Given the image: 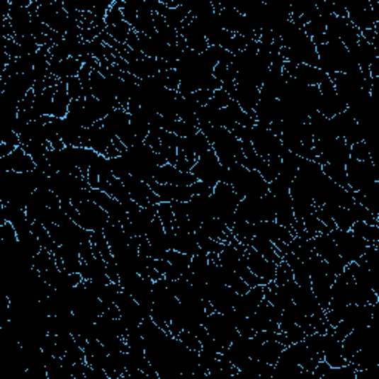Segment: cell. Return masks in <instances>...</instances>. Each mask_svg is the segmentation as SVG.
<instances>
[{"label": "cell", "mask_w": 379, "mask_h": 379, "mask_svg": "<svg viewBox=\"0 0 379 379\" xmlns=\"http://www.w3.org/2000/svg\"><path fill=\"white\" fill-rule=\"evenodd\" d=\"M317 47L319 69L327 76L336 73L358 72L357 61L350 55L349 49L339 40H329Z\"/></svg>", "instance_id": "6da1fadb"}, {"label": "cell", "mask_w": 379, "mask_h": 379, "mask_svg": "<svg viewBox=\"0 0 379 379\" xmlns=\"http://www.w3.org/2000/svg\"><path fill=\"white\" fill-rule=\"evenodd\" d=\"M228 184L233 187L240 200L244 197H264L270 193V186L258 171H252L236 163L228 168Z\"/></svg>", "instance_id": "7a4b0ae2"}, {"label": "cell", "mask_w": 379, "mask_h": 379, "mask_svg": "<svg viewBox=\"0 0 379 379\" xmlns=\"http://www.w3.org/2000/svg\"><path fill=\"white\" fill-rule=\"evenodd\" d=\"M210 202L213 212H215V218L225 222V225L232 230L234 225V212L240 202V197L236 194L233 187L227 183H218L213 187Z\"/></svg>", "instance_id": "3957f363"}, {"label": "cell", "mask_w": 379, "mask_h": 379, "mask_svg": "<svg viewBox=\"0 0 379 379\" xmlns=\"http://www.w3.org/2000/svg\"><path fill=\"white\" fill-rule=\"evenodd\" d=\"M191 174L196 176L197 181H202V183L215 187L218 183H227L228 184V168L222 166L220 159L217 157L215 152L210 150L202 154L197 159L196 164L191 169Z\"/></svg>", "instance_id": "277c9868"}, {"label": "cell", "mask_w": 379, "mask_h": 379, "mask_svg": "<svg viewBox=\"0 0 379 379\" xmlns=\"http://www.w3.org/2000/svg\"><path fill=\"white\" fill-rule=\"evenodd\" d=\"M251 142L255 153L262 159L280 157L285 148L282 140L270 128L261 126L258 123L251 129Z\"/></svg>", "instance_id": "5b68a950"}, {"label": "cell", "mask_w": 379, "mask_h": 379, "mask_svg": "<svg viewBox=\"0 0 379 379\" xmlns=\"http://www.w3.org/2000/svg\"><path fill=\"white\" fill-rule=\"evenodd\" d=\"M331 236L336 244L339 256L345 264H351L357 262L360 256L363 255L368 249V246H370L366 240L357 237L353 234V232H342V230H332Z\"/></svg>", "instance_id": "8992f818"}, {"label": "cell", "mask_w": 379, "mask_h": 379, "mask_svg": "<svg viewBox=\"0 0 379 379\" xmlns=\"http://www.w3.org/2000/svg\"><path fill=\"white\" fill-rule=\"evenodd\" d=\"M345 171H347L349 187L353 191L365 190L378 181L376 164L373 159L365 162L350 159L349 163L345 164Z\"/></svg>", "instance_id": "52a82bcc"}, {"label": "cell", "mask_w": 379, "mask_h": 379, "mask_svg": "<svg viewBox=\"0 0 379 379\" xmlns=\"http://www.w3.org/2000/svg\"><path fill=\"white\" fill-rule=\"evenodd\" d=\"M203 326L206 332L215 339L224 350L228 349L230 345L233 344V341L240 336L237 327L230 322L225 315H221V312L217 311H213L212 315L205 319Z\"/></svg>", "instance_id": "ba28073f"}, {"label": "cell", "mask_w": 379, "mask_h": 379, "mask_svg": "<svg viewBox=\"0 0 379 379\" xmlns=\"http://www.w3.org/2000/svg\"><path fill=\"white\" fill-rule=\"evenodd\" d=\"M77 208V220L76 224L80 225L81 228L88 230V232H104V228L110 222L108 213L101 208L98 206L92 200H86L84 203H80L76 206Z\"/></svg>", "instance_id": "9c48e42d"}, {"label": "cell", "mask_w": 379, "mask_h": 379, "mask_svg": "<svg viewBox=\"0 0 379 379\" xmlns=\"http://www.w3.org/2000/svg\"><path fill=\"white\" fill-rule=\"evenodd\" d=\"M312 243H315V252L327 264L329 270L335 276L341 274L347 264L342 261L339 256L336 244L331 236V233H319L312 237Z\"/></svg>", "instance_id": "30bf717a"}, {"label": "cell", "mask_w": 379, "mask_h": 379, "mask_svg": "<svg viewBox=\"0 0 379 379\" xmlns=\"http://www.w3.org/2000/svg\"><path fill=\"white\" fill-rule=\"evenodd\" d=\"M345 8H347V18L360 33L376 28L379 20L376 2H357Z\"/></svg>", "instance_id": "8fae6325"}, {"label": "cell", "mask_w": 379, "mask_h": 379, "mask_svg": "<svg viewBox=\"0 0 379 379\" xmlns=\"http://www.w3.org/2000/svg\"><path fill=\"white\" fill-rule=\"evenodd\" d=\"M89 135V148L98 154H101L107 159H116L122 153L114 145V137H111L107 129L103 126L101 122H96L91 128H88Z\"/></svg>", "instance_id": "7c38bea8"}, {"label": "cell", "mask_w": 379, "mask_h": 379, "mask_svg": "<svg viewBox=\"0 0 379 379\" xmlns=\"http://www.w3.org/2000/svg\"><path fill=\"white\" fill-rule=\"evenodd\" d=\"M319 89H320V100L317 111L322 116H324L326 119H332L336 114L347 110V104H345L341 100V96L336 94L331 77H329V80H326L324 84H322Z\"/></svg>", "instance_id": "4fadbf2b"}, {"label": "cell", "mask_w": 379, "mask_h": 379, "mask_svg": "<svg viewBox=\"0 0 379 379\" xmlns=\"http://www.w3.org/2000/svg\"><path fill=\"white\" fill-rule=\"evenodd\" d=\"M123 186L126 187L130 199L134 200L138 206L141 208H148V206H153V205H159L162 203V200L159 199V196L152 190V187L148 186L144 181L135 178V176H126L123 179H120Z\"/></svg>", "instance_id": "5bb4252c"}, {"label": "cell", "mask_w": 379, "mask_h": 379, "mask_svg": "<svg viewBox=\"0 0 379 379\" xmlns=\"http://www.w3.org/2000/svg\"><path fill=\"white\" fill-rule=\"evenodd\" d=\"M283 72L288 73L290 77L302 81V84L308 86H320L326 80H329V76L324 72H322L319 67H312V65H307V64L285 62Z\"/></svg>", "instance_id": "9a60e30c"}, {"label": "cell", "mask_w": 379, "mask_h": 379, "mask_svg": "<svg viewBox=\"0 0 379 379\" xmlns=\"http://www.w3.org/2000/svg\"><path fill=\"white\" fill-rule=\"evenodd\" d=\"M246 262H248L249 270L259 278H262L264 282H274L276 278V270L277 266L274 262H270L268 259L264 258L261 254H258L251 246H246L244 251Z\"/></svg>", "instance_id": "2e32d148"}, {"label": "cell", "mask_w": 379, "mask_h": 379, "mask_svg": "<svg viewBox=\"0 0 379 379\" xmlns=\"http://www.w3.org/2000/svg\"><path fill=\"white\" fill-rule=\"evenodd\" d=\"M152 190L159 196V199L162 202H181V203H187L193 194L191 186H171V184H159L156 181H152L150 184Z\"/></svg>", "instance_id": "e0dca14e"}, {"label": "cell", "mask_w": 379, "mask_h": 379, "mask_svg": "<svg viewBox=\"0 0 379 379\" xmlns=\"http://www.w3.org/2000/svg\"><path fill=\"white\" fill-rule=\"evenodd\" d=\"M323 360L331 368H341L349 363L342 356V342L334 335V327H329L324 334Z\"/></svg>", "instance_id": "ac0fdd59"}, {"label": "cell", "mask_w": 379, "mask_h": 379, "mask_svg": "<svg viewBox=\"0 0 379 379\" xmlns=\"http://www.w3.org/2000/svg\"><path fill=\"white\" fill-rule=\"evenodd\" d=\"M154 181L159 184H171V186H193L196 183V176L191 172H181L178 168L166 163L160 166L154 175Z\"/></svg>", "instance_id": "d6986e66"}, {"label": "cell", "mask_w": 379, "mask_h": 379, "mask_svg": "<svg viewBox=\"0 0 379 379\" xmlns=\"http://www.w3.org/2000/svg\"><path fill=\"white\" fill-rule=\"evenodd\" d=\"M2 166L5 172L11 171V172L26 174L36 169V162L33 160V157L20 145L16 147L9 156L2 157Z\"/></svg>", "instance_id": "ffe728a7"}, {"label": "cell", "mask_w": 379, "mask_h": 379, "mask_svg": "<svg viewBox=\"0 0 379 379\" xmlns=\"http://www.w3.org/2000/svg\"><path fill=\"white\" fill-rule=\"evenodd\" d=\"M210 148H212L210 142L208 141V138L202 134L200 130L191 137L179 138V142H178V152H181L184 156H187L188 159L196 160V162L202 154L209 152Z\"/></svg>", "instance_id": "44dd1931"}, {"label": "cell", "mask_w": 379, "mask_h": 379, "mask_svg": "<svg viewBox=\"0 0 379 379\" xmlns=\"http://www.w3.org/2000/svg\"><path fill=\"white\" fill-rule=\"evenodd\" d=\"M179 36H183V39L187 43V47L191 49V51L197 52V54H203L206 49L209 47V43H208L206 38L202 35V31L199 30V27H197V24L194 23L191 15H188L186 18V21L183 24V28H181V31H179Z\"/></svg>", "instance_id": "7402d4cb"}, {"label": "cell", "mask_w": 379, "mask_h": 379, "mask_svg": "<svg viewBox=\"0 0 379 379\" xmlns=\"http://www.w3.org/2000/svg\"><path fill=\"white\" fill-rule=\"evenodd\" d=\"M264 300V286L251 288L246 293L237 295L234 301V310L244 317H251Z\"/></svg>", "instance_id": "603a6c76"}, {"label": "cell", "mask_w": 379, "mask_h": 379, "mask_svg": "<svg viewBox=\"0 0 379 379\" xmlns=\"http://www.w3.org/2000/svg\"><path fill=\"white\" fill-rule=\"evenodd\" d=\"M81 67H84V61L81 58H67L62 61H49V72L55 76L60 81H65L67 79L77 77Z\"/></svg>", "instance_id": "cb8c5ba5"}, {"label": "cell", "mask_w": 379, "mask_h": 379, "mask_svg": "<svg viewBox=\"0 0 379 379\" xmlns=\"http://www.w3.org/2000/svg\"><path fill=\"white\" fill-rule=\"evenodd\" d=\"M234 101L240 106V108L249 114L252 119L255 118V107L259 101V89L251 85H236V96Z\"/></svg>", "instance_id": "d4e9b609"}, {"label": "cell", "mask_w": 379, "mask_h": 379, "mask_svg": "<svg viewBox=\"0 0 379 379\" xmlns=\"http://www.w3.org/2000/svg\"><path fill=\"white\" fill-rule=\"evenodd\" d=\"M101 123L111 137L119 138L123 132L130 126V116H129L128 110L118 108V110L111 111L106 119L101 120Z\"/></svg>", "instance_id": "484cf974"}, {"label": "cell", "mask_w": 379, "mask_h": 379, "mask_svg": "<svg viewBox=\"0 0 379 379\" xmlns=\"http://www.w3.org/2000/svg\"><path fill=\"white\" fill-rule=\"evenodd\" d=\"M353 199L358 205L366 208L375 218L379 215V183H373L368 188L361 191H354Z\"/></svg>", "instance_id": "4316f807"}, {"label": "cell", "mask_w": 379, "mask_h": 379, "mask_svg": "<svg viewBox=\"0 0 379 379\" xmlns=\"http://www.w3.org/2000/svg\"><path fill=\"white\" fill-rule=\"evenodd\" d=\"M295 305L298 307L305 316H312V315H317V312L323 311L319 304L315 293H312L311 288H298L296 293L293 295V300Z\"/></svg>", "instance_id": "83f0119b"}, {"label": "cell", "mask_w": 379, "mask_h": 379, "mask_svg": "<svg viewBox=\"0 0 379 379\" xmlns=\"http://www.w3.org/2000/svg\"><path fill=\"white\" fill-rule=\"evenodd\" d=\"M72 103V98L67 91V84L65 81H61V84L57 86V92L54 95V101L51 107V116L58 118V119H65L69 114V107Z\"/></svg>", "instance_id": "f1b7e54d"}, {"label": "cell", "mask_w": 379, "mask_h": 379, "mask_svg": "<svg viewBox=\"0 0 379 379\" xmlns=\"http://www.w3.org/2000/svg\"><path fill=\"white\" fill-rule=\"evenodd\" d=\"M249 246H251V248H254L258 254H261L264 258L268 259L270 262H274L276 266H278V264L283 261L282 256H280V252L276 248V244L271 240L266 239V237L255 236Z\"/></svg>", "instance_id": "f546056e"}, {"label": "cell", "mask_w": 379, "mask_h": 379, "mask_svg": "<svg viewBox=\"0 0 379 379\" xmlns=\"http://www.w3.org/2000/svg\"><path fill=\"white\" fill-rule=\"evenodd\" d=\"M323 208L326 210H329V213H331L332 220H334L338 230H342V232H350L353 224L356 222L350 208L332 206V205H323Z\"/></svg>", "instance_id": "4dcf8cb0"}, {"label": "cell", "mask_w": 379, "mask_h": 379, "mask_svg": "<svg viewBox=\"0 0 379 379\" xmlns=\"http://www.w3.org/2000/svg\"><path fill=\"white\" fill-rule=\"evenodd\" d=\"M322 171L323 174L332 181V183H335L336 186L342 187L344 190L347 191H353L350 187H349V179H347V171H345V166L344 164H334V163H324L322 166Z\"/></svg>", "instance_id": "1f68e13d"}, {"label": "cell", "mask_w": 379, "mask_h": 379, "mask_svg": "<svg viewBox=\"0 0 379 379\" xmlns=\"http://www.w3.org/2000/svg\"><path fill=\"white\" fill-rule=\"evenodd\" d=\"M329 122H331V126L335 132L336 138H345V135L349 134V132L354 128V125L357 123L350 114L347 113V110H345L344 113H339L336 114V116H334L332 119H329Z\"/></svg>", "instance_id": "d6a6232c"}, {"label": "cell", "mask_w": 379, "mask_h": 379, "mask_svg": "<svg viewBox=\"0 0 379 379\" xmlns=\"http://www.w3.org/2000/svg\"><path fill=\"white\" fill-rule=\"evenodd\" d=\"M351 232L357 237L366 240L369 244H379V227L378 225H369L366 222L357 221L353 224Z\"/></svg>", "instance_id": "836d02e7"}, {"label": "cell", "mask_w": 379, "mask_h": 379, "mask_svg": "<svg viewBox=\"0 0 379 379\" xmlns=\"http://www.w3.org/2000/svg\"><path fill=\"white\" fill-rule=\"evenodd\" d=\"M232 233L239 243H242L244 246H249L252 239L255 237V225L251 222H246V221L234 222V225L232 228Z\"/></svg>", "instance_id": "e575fe53"}, {"label": "cell", "mask_w": 379, "mask_h": 379, "mask_svg": "<svg viewBox=\"0 0 379 379\" xmlns=\"http://www.w3.org/2000/svg\"><path fill=\"white\" fill-rule=\"evenodd\" d=\"M205 54L215 62V64H225V65H232L233 60H234V55L232 52H228L225 47L222 46H218V45H212L209 46Z\"/></svg>", "instance_id": "d590c367"}, {"label": "cell", "mask_w": 379, "mask_h": 379, "mask_svg": "<svg viewBox=\"0 0 379 379\" xmlns=\"http://www.w3.org/2000/svg\"><path fill=\"white\" fill-rule=\"evenodd\" d=\"M134 30L132 28L126 21L118 24V26H113V27H107L106 31L108 33V35L122 45H126V40H128V36H129V33Z\"/></svg>", "instance_id": "8d00e7d4"}, {"label": "cell", "mask_w": 379, "mask_h": 379, "mask_svg": "<svg viewBox=\"0 0 379 379\" xmlns=\"http://www.w3.org/2000/svg\"><path fill=\"white\" fill-rule=\"evenodd\" d=\"M125 2H113V5L110 6L107 15H106V26L107 27H113V26H118L120 23H123V12H122V8H123Z\"/></svg>", "instance_id": "74e56055"}, {"label": "cell", "mask_w": 379, "mask_h": 379, "mask_svg": "<svg viewBox=\"0 0 379 379\" xmlns=\"http://www.w3.org/2000/svg\"><path fill=\"white\" fill-rule=\"evenodd\" d=\"M351 159L354 160H370L372 156H370V147H369V142L368 141H361V142H357L354 145H351Z\"/></svg>", "instance_id": "f35d334b"}, {"label": "cell", "mask_w": 379, "mask_h": 379, "mask_svg": "<svg viewBox=\"0 0 379 379\" xmlns=\"http://www.w3.org/2000/svg\"><path fill=\"white\" fill-rule=\"evenodd\" d=\"M293 278V273L289 267V264L286 261H282L277 266V270H276V278H274V283L276 285H285L286 282H289V280Z\"/></svg>", "instance_id": "ab89813d"}, {"label": "cell", "mask_w": 379, "mask_h": 379, "mask_svg": "<svg viewBox=\"0 0 379 379\" xmlns=\"http://www.w3.org/2000/svg\"><path fill=\"white\" fill-rule=\"evenodd\" d=\"M65 84H67V91H69L72 101H77V100H81V98H85L84 86H81L79 77L67 79L65 80Z\"/></svg>", "instance_id": "60d3db41"}, {"label": "cell", "mask_w": 379, "mask_h": 379, "mask_svg": "<svg viewBox=\"0 0 379 379\" xmlns=\"http://www.w3.org/2000/svg\"><path fill=\"white\" fill-rule=\"evenodd\" d=\"M230 103H232V96H230V95L221 88V89H218V91L213 92L212 100H210L208 104H210L212 107H215V108L221 110V108H225Z\"/></svg>", "instance_id": "b9f144b4"}, {"label": "cell", "mask_w": 379, "mask_h": 379, "mask_svg": "<svg viewBox=\"0 0 379 379\" xmlns=\"http://www.w3.org/2000/svg\"><path fill=\"white\" fill-rule=\"evenodd\" d=\"M191 190L194 196H212L213 194V187L202 183V181H196V183L191 186Z\"/></svg>", "instance_id": "7bdbcfd3"}]
</instances>
